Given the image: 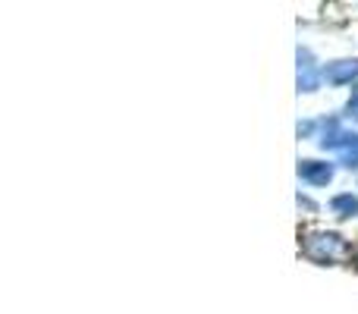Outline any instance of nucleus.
I'll return each mask as SVG.
<instances>
[{
    "label": "nucleus",
    "mask_w": 358,
    "mask_h": 314,
    "mask_svg": "<svg viewBox=\"0 0 358 314\" xmlns=\"http://www.w3.org/2000/svg\"><path fill=\"white\" fill-rule=\"evenodd\" d=\"M346 117H349V120H355V123H358V88L352 92V98H349V104H346Z\"/></svg>",
    "instance_id": "nucleus-7"
},
{
    "label": "nucleus",
    "mask_w": 358,
    "mask_h": 314,
    "mask_svg": "<svg viewBox=\"0 0 358 314\" xmlns=\"http://www.w3.org/2000/svg\"><path fill=\"white\" fill-rule=\"evenodd\" d=\"M299 179L308 185H327L334 179V164H327V160H299Z\"/></svg>",
    "instance_id": "nucleus-3"
},
{
    "label": "nucleus",
    "mask_w": 358,
    "mask_h": 314,
    "mask_svg": "<svg viewBox=\"0 0 358 314\" xmlns=\"http://www.w3.org/2000/svg\"><path fill=\"white\" fill-rule=\"evenodd\" d=\"M352 261H355V267H358V245H355V258Z\"/></svg>",
    "instance_id": "nucleus-8"
},
{
    "label": "nucleus",
    "mask_w": 358,
    "mask_h": 314,
    "mask_svg": "<svg viewBox=\"0 0 358 314\" xmlns=\"http://www.w3.org/2000/svg\"><path fill=\"white\" fill-rule=\"evenodd\" d=\"M302 258L315 261V264H321V267L352 264L355 248L346 236L327 233V229H315V233H308L305 242H302Z\"/></svg>",
    "instance_id": "nucleus-1"
},
{
    "label": "nucleus",
    "mask_w": 358,
    "mask_h": 314,
    "mask_svg": "<svg viewBox=\"0 0 358 314\" xmlns=\"http://www.w3.org/2000/svg\"><path fill=\"white\" fill-rule=\"evenodd\" d=\"M336 157H340V164H346V166H358V136L355 132L349 136V142L336 151Z\"/></svg>",
    "instance_id": "nucleus-6"
},
{
    "label": "nucleus",
    "mask_w": 358,
    "mask_h": 314,
    "mask_svg": "<svg viewBox=\"0 0 358 314\" xmlns=\"http://www.w3.org/2000/svg\"><path fill=\"white\" fill-rule=\"evenodd\" d=\"M321 79H324V66L315 63L311 50H299V92H305V94L317 92Z\"/></svg>",
    "instance_id": "nucleus-2"
},
{
    "label": "nucleus",
    "mask_w": 358,
    "mask_h": 314,
    "mask_svg": "<svg viewBox=\"0 0 358 314\" xmlns=\"http://www.w3.org/2000/svg\"><path fill=\"white\" fill-rule=\"evenodd\" d=\"M330 210H334L340 220H349V217L358 214V195H352V192L334 195V198H330Z\"/></svg>",
    "instance_id": "nucleus-5"
},
{
    "label": "nucleus",
    "mask_w": 358,
    "mask_h": 314,
    "mask_svg": "<svg viewBox=\"0 0 358 314\" xmlns=\"http://www.w3.org/2000/svg\"><path fill=\"white\" fill-rule=\"evenodd\" d=\"M324 79L330 85H352L358 79V60H334L324 66Z\"/></svg>",
    "instance_id": "nucleus-4"
}]
</instances>
